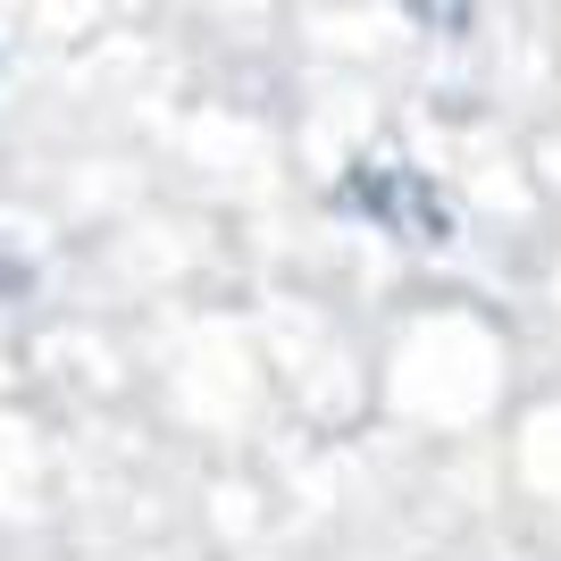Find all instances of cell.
I'll list each match as a JSON object with an SVG mask.
<instances>
[{
  "instance_id": "6da1fadb",
  "label": "cell",
  "mask_w": 561,
  "mask_h": 561,
  "mask_svg": "<svg viewBox=\"0 0 561 561\" xmlns=\"http://www.w3.org/2000/svg\"><path fill=\"white\" fill-rule=\"evenodd\" d=\"M328 210L360 218V227L394 234L411 252H445L453 234H461V210H453V193L427 176L420 160H402V151H360L328 185Z\"/></svg>"
}]
</instances>
